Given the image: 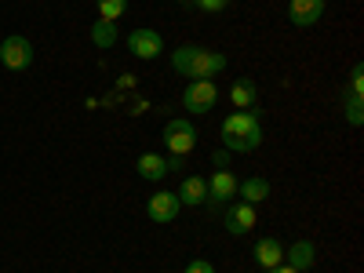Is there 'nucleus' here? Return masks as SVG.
<instances>
[{
	"label": "nucleus",
	"mask_w": 364,
	"mask_h": 273,
	"mask_svg": "<svg viewBox=\"0 0 364 273\" xmlns=\"http://www.w3.org/2000/svg\"><path fill=\"white\" fill-rule=\"evenodd\" d=\"M117 22H106V18H99V22H91V44L95 48H102V51H109L113 44H117Z\"/></svg>",
	"instance_id": "nucleus-17"
},
{
	"label": "nucleus",
	"mask_w": 364,
	"mask_h": 273,
	"mask_svg": "<svg viewBox=\"0 0 364 273\" xmlns=\"http://www.w3.org/2000/svg\"><path fill=\"white\" fill-rule=\"evenodd\" d=\"M171 70L186 80H215L219 73H226V55L197 44H182L171 51Z\"/></svg>",
	"instance_id": "nucleus-1"
},
{
	"label": "nucleus",
	"mask_w": 364,
	"mask_h": 273,
	"mask_svg": "<svg viewBox=\"0 0 364 273\" xmlns=\"http://www.w3.org/2000/svg\"><path fill=\"white\" fill-rule=\"evenodd\" d=\"M237 197L248 200V204H262V200L269 197V182L259 178V175H252V178H245V182H237Z\"/></svg>",
	"instance_id": "nucleus-16"
},
{
	"label": "nucleus",
	"mask_w": 364,
	"mask_h": 273,
	"mask_svg": "<svg viewBox=\"0 0 364 273\" xmlns=\"http://www.w3.org/2000/svg\"><path fill=\"white\" fill-rule=\"evenodd\" d=\"M164 146H168V157H190L197 146V128L186 117H171L164 124Z\"/></svg>",
	"instance_id": "nucleus-3"
},
{
	"label": "nucleus",
	"mask_w": 364,
	"mask_h": 273,
	"mask_svg": "<svg viewBox=\"0 0 364 273\" xmlns=\"http://www.w3.org/2000/svg\"><path fill=\"white\" fill-rule=\"evenodd\" d=\"M95 8H99V18L117 22V18H124V11H128V0H95Z\"/></svg>",
	"instance_id": "nucleus-18"
},
{
	"label": "nucleus",
	"mask_w": 364,
	"mask_h": 273,
	"mask_svg": "<svg viewBox=\"0 0 364 273\" xmlns=\"http://www.w3.org/2000/svg\"><path fill=\"white\" fill-rule=\"evenodd\" d=\"M255 102H259V91H255V80H233V87H230V106L233 109H255ZM259 113V109H255Z\"/></svg>",
	"instance_id": "nucleus-15"
},
{
	"label": "nucleus",
	"mask_w": 364,
	"mask_h": 273,
	"mask_svg": "<svg viewBox=\"0 0 364 273\" xmlns=\"http://www.w3.org/2000/svg\"><path fill=\"white\" fill-rule=\"evenodd\" d=\"M0 66L15 70V73L29 70V66H33V44H29L22 33L4 37V41H0Z\"/></svg>",
	"instance_id": "nucleus-5"
},
{
	"label": "nucleus",
	"mask_w": 364,
	"mask_h": 273,
	"mask_svg": "<svg viewBox=\"0 0 364 273\" xmlns=\"http://www.w3.org/2000/svg\"><path fill=\"white\" fill-rule=\"evenodd\" d=\"M128 51L135 58H142V63H154V58L164 55V37L157 33V29H132V37H128Z\"/></svg>",
	"instance_id": "nucleus-6"
},
{
	"label": "nucleus",
	"mask_w": 364,
	"mask_h": 273,
	"mask_svg": "<svg viewBox=\"0 0 364 273\" xmlns=\"http://www.w3.org/2000/svg\"><path fill=\"white\" fill-rule=\"evenodd\" d=\"M266 273H299V269H291L288 262H281V266H273V269H266Z\"/></svg>",
	"instance_id": "nucleus-24"
},
{
	"label": "nucleus",
	"mask_w": 364,
	"mask_h": 273,
	"mask_svg": "<svg viewBox=\"0 0 364 273\" xmlns=\"http://www.w3.org/2000/svg\"><path fill=\"white\" fill-rule=\"evenodd\" d=\"M255 204H248V200H230V208H226V230L233 233V237H245L248 230H255Z\"/></svg>",
	"instance_id": "nucleus-8"
},
{
	"label": "nucleus",
	"mask_w": 364,
	"mask_h": 273,
	"mask_svg": "<svg viewBox=\"0 0 364 273\" xmlns=\"http://www.w3.org/2000/svg\"><path fill=\"white\" fill-rule=\"evenodd\" d=\"M255 262L262 269H273V266H281L284 262V245L277 237H259L255 240Z\"/></svg>",
	"instance_id": "nucleus-14"
},
{
	"label": "nucleus",
	"mask_w": 364,
	"mask_h": 273,
	"mask_svg": "<svg viewBox=\"0 0 364 273\" xmlns=\"http://www.w3.org/2000/svg\"><path fill=\"white\" fill-rule=\"evenodd\" d=\"M175 193H178V204H190V208L208 204V178L204 175H186Z\"/></svg>",
	"instance_id": "nucleus-11"
},
{
	"label": "nucleus",
	"mask_w": 364,
	"mask_h": 273,
	"mask_svg": "<svg viewBox=\"0 0 364 273\" xmlns=\"http://www.w3.org/2000/svg\"><path fill=\"white\" fill-rule=\"evenodd\" d=\"M262 146V124H259V113L252 109H233L223 120V149L230 154H252V149Z\"/></svg>",
	"instance_id": "nucleus-2"
},
{
	"label": "nucleus",
	"mask_w": 364,
	"mask_h": 273,
	"mask_svg": "<svg viewBox=\"0 0 364 273\" xmlns=\"http://www.w3.org/2000/svg\"><path fill=\"white\" fill-rule=\"evenodd\" d=\"M237 175L226 168V171H215V175H211L208 178V200L211 204H226V200H233L237 197Z\"/></svg>",
	"instance_id": "nucleus-10"
},
{
	"label": "nucleus",
	"mask_w": 364,
	"mask_h": 273,
	"mask_svg": "<svg viewBox=\"0 0 364 273\" xmlns=\"http://www.w3.org/2000/svg\"><path fill=\"white\" fill-rule=\"evenodd\" d=\"M215 102H219L215 80H190L186 87H182V109H186V113L204 117V113L215 109Z\"/></svg>",
	"instance_id": "nucleus-4"
},
{
	"label": "nucleus",
	"mask_w": 364,
	"mask_h": 273,
	"mask_svg": "<svg viewBox=\"0 0 364 273\" xmlns=\"http://www.w3.org/2000/svg\"><path fill=\"white\" fill-rule=\"evenodd\" d=\"M324 18V0H288V22L299 29H310Z\"/></svg>",
	"instance_id": "nucleus-9"
},
{
	"label": "nucleus",
	"mask_w": 364,
	"mask_h": 273,
	"mask_svg": "<svg viewBox=\"0 0 364 273\" xmlns=\"http://www.w3.org/2000/svg\"><path fill=\"white\" fill-rule=\"evenodd\" d=\"M178 4H190V0H178Z\"/></svg>",
	"instance_id": "nucleus-25"
},
{
	"label": "nucleus",
	"mask_w": 364,
	"mask_h": 273,
	"mask_svg": "<svg viewBox=\"0 0 364 273\" xmlns=\"http://www.w3.org/2000/svg\"><path fill=\"white\" fill-rule=\"evenodd\" d=\"M211 164H215V171H226L230 168V149H215V154H211Z\"/></svg>",
	"instance_id": "nucleus-23"
},
{
	"label": "nucleus",
	"mask_w": 364,
	"mask_h": 273,
	"mask_svg": "<svg viewBox=\"0 0 364 273\" xmlns=\"http://www.w3.org/2000/svg\"><path fill=\"white\" fill-rule=\"evenodd\" d=\"M190 4H197V8L208 11V15H219V11L230 8V0H190Z\"/></svg>",
	"instance_id": "nucleus-20"
},
{
	"label": "nucleus",
	"mask_w": 364,
	"mask_h": 273,
	"mask_svg": "<svg viewBox=\"0 0 364 273\" xmlns=\"http://www.w3.org/2000/svg\"><path fill=\"white\" fill-rule=\"evenodd\" d=\"M178 211H182V204H178V193H171V190H157L154 197L146 200V215L154 219L157 226L175 223V219H178Z\"/></svg>",
	"instance_id": "nucleus-7"
},
{
	"label": "nucleus",
	"mask_w": 364,
	"mask_h": 273,
	"mask_svg": "<svg viewBox=\"0 0 364 273\" xmlns=\"http://www.w3.org/2000/svg\"><path fill=\"white\" fill-rule=\"evenodd\" d=\"M182 273H215V266H211L208 259H193V262H186Z\"/></svg>",
	"instance_id": "nucleus-22"
},
{
	"label": "nucleus",
	"mask_w": 364,
	"mask_h": 273,
	"mask_svg": "<svg viewBox=\"0 0 364 273\" xmlns=\"http://www.w3.org/2000/svg\"><path fill=\"white\" fill-rule=\"evenodd\" d=\"M135 168H139V178H146V182H161V178H168V175H171V168H168V157H164V154H139Z\"/></svg>",
	"instance_id": "nucleus-13"
},
{
	"label": "nucleus",
	"mask_w": 364,
	"mask_h": 273,
	"mask_svg": "<svg viewBox=\"0 0 364 273\" xmlns=\"http://www.w3.org/2000/svg\"><path fill=\"white\" fill-rule=\"evenodd\" d=\"M343 109H346V120L353 128H360V120H364V95H353V91H346V99H343Z\"/></svg>",
	"instance_id": "nucleus-19"
},
{
	"label": "nucleus",
	"mask_w": 364,
	"mask_h": 273,
	"mask_svg": "<svg viewBox=\"0 0 364 273\" xmlns=\"http://www.w3.org/2000/svg\"><path fill=\"white\" fill-rule=\"evenodd\" d=\"M350 91H353V95H364V66L360 63L350 70Z\"/></svg>",
	"instance_id": "nucleus-21"
},
{
	"label": "nucleus",
	"mask_w": 364,
	"mask_h": 273,
	"mask_svg": "<svg viewBox=\"0 0 364 273\" xmlns=\"http://www.w3.org/2000/svg\"><path fill=\"white\" fill-rule=\"evenodd\" d=\"M284 262H288L291 269H299V273L314 269V262H317V248H314V240H295L291 248H284Z\"/></svg>",
	"instance_id": "nucleus-12"
}]
</instances>
